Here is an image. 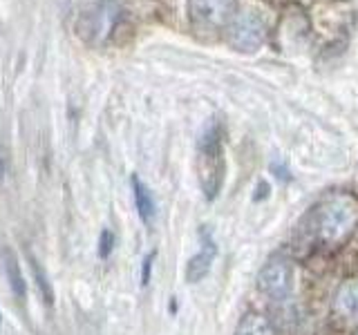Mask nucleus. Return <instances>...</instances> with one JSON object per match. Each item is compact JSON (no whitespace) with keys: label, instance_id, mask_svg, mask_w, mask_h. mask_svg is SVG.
<instances>
[{"label":"nucleus","instance_id":"1","mask_svg":"<svg viewBox=\"0 0 358 335\" xmlns=\"http://www.w3.org/2000/svg\"><path fill=\"white\" fill-rule=\"evenodd\" d=\"M358 226V199L352 193H334L316 208V232L324 244L338 246Z\"/></svg>","mask_w":358,"mask_h":335},{"label":"nucleus","instance_id":"2","mask_svg":"<svg viewBox=\"0 0 358 335\" xmlns=\"http://www.w3.org/2000/svg\"><path fill=\"white\" fill-rule=\"evenodd\" d=\"M224 132L217 121L201 132L197 143V177L206 199H215L222 190L224 174H227V161H224Z\"/></svg>","mask_w":358,"mask_h":335},{"label":"nucleus","instance_id":"3","mask_svg":"<svg viewBox=\"0 0 358 335\" xmlns=\"http://www.w3.org/2000/svg\"><path fill=\"white\" fill-rule=\"evenodd\" d=\"M266 31H268L266 18L257 9L246 7L231 18L229 40L238 52L251 54V52H257L264 45Z\"/></svg>","mask_w":358,"mask_h":335},{"label":"nucleus","instance_id":"4","mask_svg":"<svg viewBox=\"0 0 358 335\" xmlns=\"http://www.w3.org/2000/svg\"><path fill=\"white\" fill-rule=\"evenodd\" d=\"M78 34L87 43H103L119 20V5L115 0H96L78 16Z\"/></svg>","mask_w":358,"mask_h":335},{"label":"nucleus","instance_id":"5","mask_svg":"<svg viewBox=\"0 0 358 335\" xmlns=\"http://www.w3.org/2000/svg\"><path fill=\"white\" fill-rule=\"evenodd\" d=\"M190 18L201 31L224 27L235 16V0H190Z\"/></svg>","mask_w":358,"mask_h":335},{"label":"nucleus","instance_id":"6","mask_svg":"<svg viewBox=\"0 0 358 335\" xmlns=\"http://www.w3.org/2000/svg\"><path fill=\"white\" fill-rule=\"evenodd\" d=\"M257 288H260V293H264L266 297H273V299H280L289 293L291 288V266L287 260L282 257H273V260H268L260 275H257Z\"/></svg>","mask_w":358,"mask_h":335},{"label":"nucleus","instance_id":"7","mask_svg":"<svg viewBox=\"0 0 358 335\" xmlns=\"http://www.w3.org/2000/svg\"><path fill=\"white\" fill-rule=\"evenodd\" d=\"M217 257V246L215 241L210 239V234L206 230H201V248L197 255H193L188 260V266H186V282L188 284H197L201 282L213 268V262H215Z\"/></svg>","mask_w":358,"mask_h":335},{"label":"nucleus","instance_id":"8","mask_svg":"<svg viewBox=\"0 0 358 335\" xmlns=\"http://www.w3.org/2000/svg\"><path fill=\"white\" fill-rule=\"evenodd\" d=\"M334 308L338 315L358 322V279H350V282H345L336 290Z\"/></svg>","mask_w":358,"mask_h":335},{"label":"nucleus","instance_id":"9","mask_svg":"<svg viewBox=\"0 0 358 335\" xmlns=\"http://www.w3.org/2000/svg\"><path fill=\"white\" fill-rule=\"evenodd\" d=\"M132 197H134V206L143 221H150L157 212V201L152 197V190L145 186L139 177H132Z\"/></svg>","mask_w":358,"mask_h":335},{"label":"nucleus","instance_id":"10","mask_svg":"<svg viewBox=\"0 0 358 335\" xmlns=\"http://www.w3.org/2000/svg\"><path fill=\"white\" fill-rule=\"evenodd\" d=\"M235 335H273V329L268 320L260 315V313H246L240 320Z\"/></svg>","mask_w":358,"mask_h":335},{"label":"nucleus","instance_id":"11","mask_svg":"<svg viewBox=\"0 0 358 335\" xmlns=\"http://www.w3.org/2000/svg\"><path fill=\"white\" fill-rule=\"evenodd\" d=\"M3 260H5V271H7V279H9L11 290H14L18 297H25V279H22V273H20L18 257L14 255V251L5 248Z\"/></svg>","mask_w":358,"mask_h":335},{"label":"nucleus","instance_id":"12","mask_svg":"<svg viewBox=\"0 0 358 335\" xmlns=\"http://www.w3.org/2000/svg\"><path fill=\"white\" fill-rule=\"evenodd\" d=\"M27 260H29L31 277H34V282H36V288H38L41 297L45 299V304H54V288H52V284H50L48 275H45V271L41 268V264L36 262V257L27 253Z\"/></svg>","mask_w":358,"mask_h":335},{"label":"nucleus","instance_id":"13","mask_svg":"<svg viewBox=\"0 0 358 335\" xmlns=\"http://www.w3.org/2000/svg\"><path fill=\"white\" fill-rule=\"evenodd\" d=\"M115 248V234L112 230H101V237H99V257H108Z\"/></svg>","mask_w":358,"mask_h":335},{"label":"nucleus","instance_id":"14","mask_svg":"<svg viewBox=\"0 0 358 335\" xmlns=\"http://www.w3.org/2000/svg\"><path fill=\"white\" fill-rule=\"evenodd\" d=\"M152 260H155V253H150V255L143 260V284H148V279H150V266H152Z\"/></svg>","mask_w":358,"mask_h":335}]
</instances>
